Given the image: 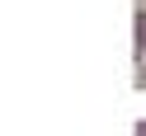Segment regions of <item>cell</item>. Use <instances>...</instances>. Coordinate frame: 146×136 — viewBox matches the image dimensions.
Segmentation results:
<instances>
[{"label": "cell", "mask_w": 146, "mask_h": 136, "mask_svg": "<svg viewBox=\"0 0 146 136\" xmlns=\"http://www.w3.org/2000/svg\"><path fill=\"white\" fill-rule=\"evenodd\" d=\"M137 136H146V122H137Z\"/></svg>", "instance_id": "cell-2"}, {"label": "cell", "mask_w": 146, "mask_h": 136, "mask_svg": "<svg viewBox=\"0 0 146 136\" xmlns=\"http://www.w3.org/2000/svg\"><path fill=\"white\" fill-rule=\"evenodd\" d=\"M141 89H146V66H141Z\"/></svg>", "instance_id": "cell-3"}, {"label": "cell", "mask_w": 146, "mask_h": 136, "mask_svg": "<svg viewBox=\"0 0 146 136\" xmlns=\"http://www.w3.org/2000/svg\"><path fill=\"white\" fill-rule=\"evenodd\" d=\"M132 28H137V52L146 57V10H137V24H132Z\"/></svg>", "instance_id": "cell-1"}]
</instances>
